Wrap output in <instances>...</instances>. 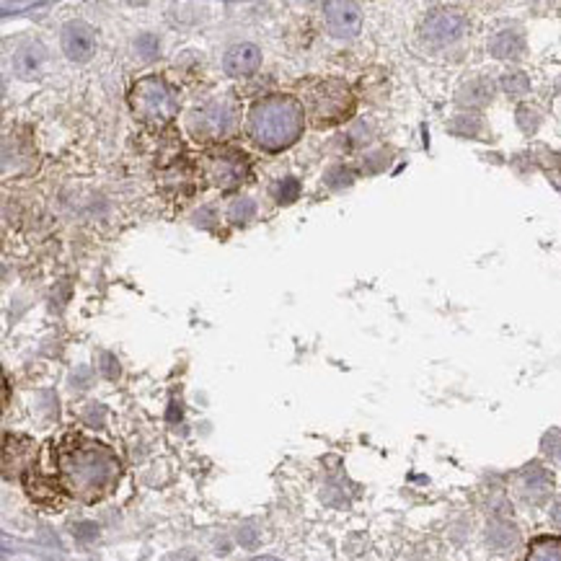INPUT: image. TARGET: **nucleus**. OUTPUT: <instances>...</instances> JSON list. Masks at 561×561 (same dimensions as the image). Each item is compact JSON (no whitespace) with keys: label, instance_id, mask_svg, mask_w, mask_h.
<instances>
[{"label":"nucleus","instance_id":"obj_12","mask_svg":"<svg viewBox=\"0 0 561 561\" xmlns=\"http://www.w3.org/2000/svg\"><path fill=\"white\" fill-rule=\"evenodd\" d=\"M551 489H554V479L541 465H530L528 471L520 476V495H523V499H528V502L541 504L546 496L551 495Z\"/></svg>","mask_w":561,"mask_h":561},{"label":"nucleus","instance_id":"obj_18","mask_svg":"<svg viewBox=\"0 0 561 561\" xmlns=\"http://www.w3.org/2000/svg\"><path fill=\"white\" fill-rule=\"evenodd\" d=\"M502 88L510 94V96H526L530 91V81L526 73L520 70H512V73H504L502 75Z\"/></svg>","mask_w":561,"mask_h":561},{"label":"nucleus","instance_id":"obj_11","mask_svg":"<svg viewBox=\"0 0 561 561\" xmlns=\"http://www.w3.org/2000/svg\"><path fill=\"white\" fill-rule=\"evenodd\" d=\"M44 63H47V50L39 42H27L13 52V70L24 81L36 78L44 70Z\"/></svg>","mask_w":561,"mask_h":561},{"label":"nucleus","instance_id":"obj_9","mask_svg":"<svg viewBox=\"0 0 561 561\" xmlns=\"http://www.w3.org/2000/svg\"><path fill=\"white\" fill-rule=\"evenodd\" d=\"M36 461V453H34V442L24 434H5V448H3V471H5V479L11 476H19V473H27L32 468V463Z\"/></svg>","mask_w":561,"mask_h":561},{"label":"nucleus","instance_id":"obj_15","mask_svg":"<svg viewBox=\"0 0 561 561\" xmlns=\"http://www.w3.org/2000/svg\"><path fill=\"white\" fill-rule=\"evenodd\" d=\"M523 561H561V535H541L530 541Z\"/></svg>","mask_w":561,"mask_h":561},{"label":"nucleus","instance_id":"obj_1","mask_svg":"<svg viewBox=\"0 0 561 561\" xmlns=\"http://www.w3.org/2000/svg\"><path fill=\"white\" fill-rule=\"evenodd\" d=\"M52 458L63 492L88 504L111 495L122 476L119 458L81 432H67L58 445L52 442Z\"/></svg>","mask_w":561,"mask_h":561},{"label":"nucleus","instance_id":"obj_6","mask_svg":"<svg viewBox=\"0 0 561 561\" xmlns=\"http://www.w3.org/2000/svg\"><path fill=\"white\" fill-rule=\"evenodd\" d=\"M465 29H468V21L463 13L440 8V11L427 13V19L422 21V39L432 47H445V44L458 42Z\"/></svg>","mask_w":561,"mask_h":561},{"label":"nucleus","instance_id":"obj_2","mask_svg":"<svg viewBox=\"0 0 561 561\" xmlns=\"http://www.w3.org/2000/svg\"><path fill=\"white\" fill-rule=\"evenodd\" d=\"M305 127V111L296 96H266L249 111V137L269 153L296 145Z\"/></svg>","mask_w":561,"mask_h":561},{"label":"nucleus","instance_id":"obj_24","mask_svg":"<svg viewBox=\"0 0 561 561\" xmlns=\"http://www.w3.org/2000/svg\"><path fill=\"white\" fill-rule=\"evenodd\" d=\"M546 450H549V456H554L561 463V434H551L546 440Z\"/></svg>","mask_w":561,"mask_h":561},{"label":"nucleus","instance_id":"obj_21","mask_svg":"<svg viewBox=\"0 0 561 561\" xmlns=\"http://www.w3.org/2000/svg\"><path fill=\"white\" fill-rule=\"evenodd\" d=\"M324 181H327L329 189H344L355 181V173L344 165H331L329 171L324 173Z\"/></svg>","mask_w":561,"mask_h":561},{"label":"nucleus","instance_id":"obj_7","mask_svg":"<svg viewBox=\"0 0 561 561\" xmlns=\"http://www.w3.org/2000/svg\"><path fill=\"white\" fill-rule=\"evenodd\" d=\"M60 44H63L67 60L88 63L96 55V32L83 21H70L60 32Z\"/></svg>","mask_w":561,"mask_h":561},{"label":"nucleus","instance_id":"obj_19","mask_svg":"<svg viewBox=\"0 0 561 561\" xmlns=\"http://www.w3.org/2000/svg\"><path fill=\"white\" fill-rule=\"evenodd\" d=\"M134 52L142 58V60H156L158 52H161V39L156 34H140L137 42H134Z\"/></svg>","mask_w":561,"mask_h":561},{"label":"nucleus","instance_id":"obj_4","mask_svg":"<svg viewBox=\"0 0 561 561\" xmlns=\"http://www.w3.org/2000/svg\"><path fill=\"white\" fill-rule=\"evenodd\" d=\"M130 104L140 122L145 125H168L179 111V94L161 75L140 78L130 91Z\"/></svg>","mask_w":561,"mask_h":561},{"label":"nucleus","instance_id":"obj_8","mask_svg":"<svg viewBox=\"0 0 561 561\" xmlns=\"http://www.w3.org/2000/svg\"><path fill=\"white\" fill-rule=\"evenodd\" d=\"M324 16H327L329 32L339 39L357 36L363 29V13L355 3H327Z\"/></svg>","mask_w":561,"mask_h":561},{"label":"nucleus","instance_id":"obj_20","mask_svg":"<svg viewBox=\"0 0 561 561\" xmlns=\"http://www.w3.org/2000/svg\"><path fill=\"white\" fill-rule=\"evenodd\" d=\"M300 197V181L296 176H285L277 187H274V199L280 204H293Z\"/></svg>","mask_w":561,"mask_h":561},{"label":"nucleus","instance_id":"obj_17","mask_svg":"<svg viewBox=\"0 0 561 561\" xmlns=\"http://www.w3.org/2000/svg\"><path fill=\"white\" fill-rule=\"evenodd\" d=\"M254 215H257V204H254V199H249V197L233 199L231 210H228V218H231L235 226H246L249 220H254Z\"/></svg>","mask_w":561,"mask_h":561},{"label":"nucleus","instance_id":"obj_3","mask_svg":"<svg viewBox=\"0 0 561 561\" xmlns=\"http://www.w3.org/2000/svg\"><path fill=\"white\" fill-rule=\"evenodd\" d=\"M305 104H308V117H311L313 127L327 130V127L344 122L352 114L355 96L344 81L324 78V81L311 83V88L305 94Z\"/></svg>","mask_w":561,"mask_h":561},{"label":"nucleus","instance_id":"obj_14","mask_svg":"<svg viewBox=\"0 0 561 561\" xmlns=\"http://www.w3.org/2000/svg\"><path fill=\"white\" fill-rule=\"evenodd\" d=\"M489 52L499 58V60H515L526 52V39L520 32H512V29H504L492 36L489 42Z\"/></svg>","mask_w":561,"mask_h":561},{"label":"nucleus","instance_id":"obj_5","mask_svg":"<svg viewBox=\"0 0 561 561\" xmlns=\"http://www.w3.org/2000/svg\"><path fill=\"white\" fill-rule=\"evenodd\" d=\"M238 117H241V106L233 96H215L207 104H202L195 109V114L189 117V133L197 140L212 142V140H223L228 134L235 133L238 127Z\"/></svg>","mask_w":561,"mask_h":561},{"label":"nucleus","instance_id":"obj_13","mask_svg":"<svg viewBox=\"0 0 561 561\" xmlns=\"http://www.w3.org/2000/svg\"><path fill=\"white\" fill-rule=\"evenodd\" d=\"M207 176L218 187H235L246 176V164L238 161V156H218L207 165Z\"/></svg>","mask_w":561,"mask_h":561},{"label":"nucleus","instance_id":"obj_10","mask_svg":"<svg viewBox=\"0 0 561 561\" xmlns=\"http://www.w3.org/2000/svg\"><path fill=\"white\" fill-rule=\"evenodd\" d=\"M259 67H262V50H259L257 44H251V42L233 44L231 50L226 52V58H223V70H226L231 78L254 75Z\"/></svg>","mask_w":561,"mask_h":561},{"label":"nucleus","instance_id":"obj_25","mask_svg":"<svg viewBox=\"0 0 561 561\" xmlns=\"http://www.w3.org/2000/svg\"><path fill=\"white\" fill-rule=\"evenodd\" d=\"M254 561H280V559H274V557H259V559H254Z\"/></svg>","mask_w":561,"mask_h":561},{"label":"nucleus","instance_id":"obj_23","mask_svg":"<svg viewBox=\"0 0 561 561\" xmlns=\"http://www.w3.org/2000/svg\"><path fill=\"white\" fill-rule=\"evenodd\" d=\"M453 130L461 134H476L479 133V122H476V119H465V117H461V119L453 125Z\"/></svg>","mask_w":561,"mask_h":561},{"label":"nucleus","instance_id":"obj_22","mask_svg":"<svg viewBox=\"0 0 561 561\" xmlns=\"http://www.w3.org/2000/svg\"><path fill=\"white\" fill-rule=\"evenodd\" d=\"M489 541L495 543L496 549H507V546H512V543L518 541V533L510 528V526H502V523H496V526H492Z\"/></svg>","mask_w":561,"mask_h":561},{"label":"nucleus","instance_id":"obj_16","mask_svg":"<svg viewBox=\"0 0 561 561\" xmlns=\"http://www.w3.org/2000/svg\"><path fill=\"white\" fill-rule=\"evenodd\" d=\"M492 94H495V86L489 81L479 78V81H471V83L463 86L461 94H458V101L468 104V106H484V104L492 101Z\"/></svg>","mask_w":561,"mask_h":561}]
</instances>
